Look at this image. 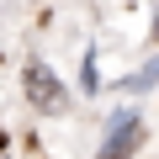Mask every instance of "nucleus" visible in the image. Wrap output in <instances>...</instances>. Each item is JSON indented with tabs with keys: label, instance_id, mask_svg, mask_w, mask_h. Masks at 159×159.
<instances>
[{
	"label": "nucleus",
	"instance_id": "nucleus-2",
	"mask_svg": "<svg viewBox=\"0 0 159 159\" xmlns=\"http://www.w3.org/2000/svg\"><path fill=\"white\" fill-rule=\"evenodd\" d=\"M138 148V117H122V127H111L106 138V159H133Z\"/></svg>",
	"mask_w": 159,
	"mask_h": 159
},
{
	"label": "nucleus",
	"instance_id": "nucleus-1",
	"mask_svg": "<svg viewBox=\"0 0 159 159\" xmlns=\"http://www.w3.org/2000/svg\"><path fill=\"white\" fill-rule=\"evenodd\" d=\"M21 85H27V101L37 106V111H64L69 106V90L58 85V74L48 69V64H27V74H21Z\"/></svg>",
	"mask_w": 159,
	"mask_h": 159
}]
</instances>
